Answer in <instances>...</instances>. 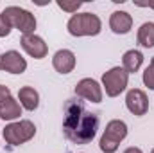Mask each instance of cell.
I'll return each mask as SVG.
<instances>
[{
  "instance_id": "cell-10",
  "label": "cell",
  "mask_w": 154,
  "mask_h": 153,
  "mask_svg": "<svg viewBox=\"0 0 154 153\" xmlns=\"http://www.w3.org/2000/svg\"><path fill=\"white\" fill-rule=\"evenodd\" d=\"M20 43H22L23 50H25L29 56L36 58V60L45 58L47 52H48L47 43L39 38V36H36V34H25V36H22V41H20Z\"/></svg>"
},
{
  "instance_id": "cell-14",
  "label": "cell",
  "mask_w": 154,
  "mask_h": 153,
  "mask_svg": "<svg viewBox=\"0 0 154 153\" xmlns=\"http://www.w3.org/2000/svg\"><path fill=\"white\" fill-rule=\"evenodd\" d=\"M122 63H124V70L127 74H134L143 63V54L140 50H127L122 58Z\"/></svg>"
},
{
  "instance_id": "cell-17",
  "label": "cell",
  "mask_w": 154,
  "mask_h": 153,
  "mask_svg": "<svg viewBox=\"0 0 154 153\" xmlns=\"http://www.w3.org/2000/svg\"><path fill=\"white\" fill-rule=\"evenodd\" d=\"M143 83L151 88V90H154V58L152 61H151V65L145 69V72H143Z\"/></svg>"
},
{
  "instance_id": "cell-20",
  "label": "cell",
  "mask_w": 154,
  "mask_h": 153,
  "mask_svg": "<svg viewBox=\"0 0 154 153\" xmlns=\"http://www.w3.org/2000/svg\"><path fill=\"white\" fill-rule=\"evenodd\" d=\"M9 97H11V90H9L7 86L0 85V105H2L5 99H9Z\"/></svg>"
},
{
  "instance_id": "cell-22",
  "label": "cell",
  "mask_w": 154,
  "mask_h": 153,
  "mask_svg": "<svg viewBox=\"0 0 154 153\" xmlns=\"http://www.w3.org/2000/svg\"><path fill=\"white\" fill-rule=\"evenodd\" d=\"M147 5H149V7H152V9H154V2H151V4H147Z\"/></svg>"
},
{
  "instance_id": "cell-3",
  "label": "cell",
  "mask_w": 154,
  "mask_h": 153,
  "mask_svg": "<svg viewBox=\"0 0 154 153\" xmlns=\"http://www.w3.org/2000/svg\"><path fill=\"white\" fill-rule=\"evenodd\" d=\"M127 135V124L124 121H109L102 137H100V150L104 153H115L118 150V144Z\"/></svg>"
},
{
  "instance_id": "cell-12",
  "label": "cell",
  "mask_w": 154,
  "mask_h": 153,
  "mask_svg": "<svg viewBox=\"0 0 154 153\" xmlns=\"http://www.w3.org/2000/svg\"><path fill=\"white\" fill-rule=\"evenodd\" d=\"M109 27H111V31L116 33V34H125L133 27V18L125 11H115L111 15V18H109Z\"/></svg>"
},
{
  "instance_id": "cell-5",
  "label": "cell",
  "mask_w": 154,
  "mask_h": 153,
  "mask_svg": "<svg viewBox=\"0 0 154 153\" xmlns=\"http://www.w3.org/2000/svg\"><path fill=\"white\" fill-rule=\"evenodd\" d=\"M4 15L9 18L11 25L16 27L18 31L25 34H34V29H36V18L32 13L22 9V7H16V5H11V7H5L4 9Z\"/></svg>"
},
{
  "instance_id": "cell-15",
  "label": "cell",
  "mask_w": 154,
  "mask_h": 153,
  "mask_svg": "<svg viewBox=\"0 0 154 153\" xmlns=\"http://www.w3.org/2000/svg\"><path fill=\"white\" fill-rule=\"evenodd\" d=\"M22 115V108L18 105V101H14L13 97L5 99L2 105H0V119L4 121H13V119H18Z\"/></svg>"
},
{
  "instance_id": "cell-7",
  "label": "cell",
  "mask_w": 154,
  "mask_h": 153,
  "mask_svg": "<svg viewBox=\"0 0 154 153\" xmlns=\"http://www.w3.org/2000/svg\"><path fill=\"white\" fill-rule=\"evenodd\" d=\"M75 96L86 99V101H91V103H100L102 101V88L95 79L84 77L75 85Z\"/></svg>"
},
{
  "instance_id": "cell-18",
  "label": "cell",
  "mask_w": 154,
  "mask_h": 153,
  "mask_svg": "<svg viewBox=\"0 0 154 153\" xmlns=\"http://www.w3.org/2000/svg\"><path fill=\"white\" fill-rule=\"evenodd\" d=\"M11 22H9V18L4 15V13H0V38H4V36H7L9 33H11Z\"/></svg>"
},
{
  "instance_id": "cell-11",
  "label": "cell",
  "mask_w": 154,
  "mask_h": 153,
  "mask_svg": "<svg viewBox=\"0 0 154 153\" xmlns=\"http://www.w3.org/2000/svg\"><path fill=\"white\" fill-rule=\"evenodd\" d=\"M52 65L59 74H68L75 67V54L72 50H66V49L57 50L52 58Z\"/></svg>"
},
{
  "instance_id": "cell-9",
  "label": "cell",
  "mask_w": 154,
  "mask_h": 153,
  "mask_svg": "<svg viewBox=\"0 0 154 153\" xmlns=\"http://www.w3.org/2000/svg\"><path fill=\"white\" fill-rule=\"evenodd\" d=\"M125 105H127L129 112L134 115H145L147 110H149V99H147L145 92H142L138 88H133V90L127 92Z\"/></svg>"
},
{
  "instance_id": "cell-13",
  "label": "cell",
  "mask_w": 154,
  "mask_h": 153,
  "mask_svg": "<svg viewBox=\"0 0 154 153\" xmlns=\"http://www.w3.org/2000/svg\"><path fill=\"white\" fill-rule=\"evenodd\" d=\"M18 99H20L22 106H23L25 110H29V112L36 110L38 105H39V96H38V92H36L32 86H23V88H20V92H18Z\"/></svg>"
},
{
  "instance_id": "cell-21",
  "label": "cell",
  "mask_w": 154,
  "mask_h": 153,
  "mask_svg": "<svg viewBox=\"0 0 154 153\" xmlns=\"http://www.w3.org/2000/svg\"><path fill=\"white\" fill-rule=\"evenodd\" d=\"M124 153H142V150L140 148H127Z\"/></svg>"
},
{
  "instance_id": "cell-2",
  "label": "cell",
  "mask_w": 154,
  "mask_h": 153,
  "mask_svg": "<svg viewBox=\"0 0 154 153\" xmlns=\"http://www.w3.org/2000/svg\"><path fill=\"white\" fill-rule=\"evenodd\" d=\"M100 18L93 13H79L68 20V33L72 36H95L100 33Z\"/></svg>"
},
{
  "instance_id": "cell-8",
  "label": "cell",
  "mask_w": 154,
  "mask_h": 153,
  "mask_svg": "<svg viewBox=\"0 0 154 153\" xmlns=\"http://www.w3.org/2000/svg\"><path fill=\"white\" fill-rule=\"evenodd\" d=\"M0 69L11 74H22L27 69V61L20 56L16 50H7L5 54L0 56Z\"/></svg>"
},
{
  "instance_id": "cell-16",
  "label": "cell",
  "mask_w": 154,
  "mask_h": 153,
  "mask_svg": "<svg viewBox=\"0 0 154 153\" xmlns=\"http://www.w3.org/2000/svg\"><path fill=\"white\" fill-rule=\"evenodd\" d=\"M138 43L142 47H154V24L152 22H145L140 29H138Z\"/></svg>"
},
{
  "instance_id": "cell-6",
  "label": "cell",
  "mask_w": 154,
  "mask_h": 153,
  "mask_svg": "<svg viewBox=\"0 0 154 153\" xmlns=\"http://www.w3.org/2000/svg\"><path fill=\"white\" fill-rule=\"evenodd\" d=\"M127 81H129V74L124 70V67H113L111 70H108V72L102 76V85H104L106 94H108L109 97L120 96V94L125 90Z\"/></svg>"
},
{
  "instance_id": "cell-4",
  "label": "cell",
  "mask_w": 154,
  "mask_h": 153,
  "mask_svg": "<svg viewBox=\"0 0 154 153\" xmlns=\"http://www.w3.org/2000/svg\"><path fill=\"white\" fill-rule=\"evenodd\" d=\"M36 133V126L31 121H18L11 122L4 128V139L11 146H20L27 141H31Z\"/></svg>"
},
{
  "instance_id": "cell-19",
  "label": "cell",
  "mask_w": 154,
  "mask_h": 153,
  "mask_svg": "<svg viewBox=\"0 0 154 153\" xmlns=\"http://www.w3.org/2000/svg\"><path fill=\"white\" fill-rule=\"evenodd\" d=\"M57 5H59V7H61V9H63V11H68V13H75L77 9H79V7H81V5H82V4H81V2H66V0H57Z\"/></svg>"
},
{
  "instance_id": "cell-23",
  "label": "cell",
  "mask_w": 154,
  "mask_h": 153,
  "mask_svg": "<svg viewBox=\"0 0 154 153\" xmlns=\"http://www.w3.org/2000/svg\"><path fill=\"white\" fill-rule=\"evenodd\" d=\"M151 153H154V150H152V151H151Z\"/></svg>"
},
{
  "instance_id": "cell-1",
  "label": "cell",
  "mask_w": 154,
  "mask_h": 153,
  "mask_svg": "<svg viewBox=\"0 0 154 153\" xmlns=\"http://www.w3.org/2000/svg\"><path fill=\"white\" fill-rule=\"evenodd\" d=\"M99 130V117L88 112L84 103L79 99H68L65 105L63 133L74 144H88L93 141Z\"/></svg>"
}]
</instances>
